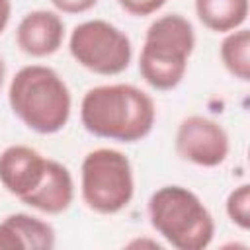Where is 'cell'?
Instances as JSON below:
<instances>
[{
    "mask_svg": "<svg viewBox=\"0 0 250 250\" xmlns=\"http://www.w3.org/2000/svg\"><path fill=\"white\" fill-rule=\"evenodd\" d=\"M152 98L133 84H104L90 88L80 104V121L100 139L137 143L154 127Z\"/></svg>",
    "mask_w": 250,
    "mask_h": 250,
    "instance_id": "cell-1",
    "label": "cell"
},
{
    "mask_svg": "<svg viewBox=\"0 0 250 250\" xmlns=\"http://www.w3.org/2000/svg\"><path fill=\"white\" fill-rule=\"evenodd\" d=\"M8 102L14 115L39 135H53L64 129L72 109L66 82L43 64H27L14 74Z\"/></svg>",
    "mask_w": 250,
    "mask_h": 250,
    "instance_id": "cell-2",
    "label": "cell"
},
{
    "mask_svg": "<svg viewBox=\"0 0 250 250\" xmlns=\"http://www.w3.org/2000/svg\"><path fill=\"white\" fill-rule=\"evenodd\" d=\"M195 47V31L182 14L156 18L145 33L139 57L143 80L160 92L174 90L186 76L188 61Z\"/></svg>",
    "mask_w": 250,
    "mask_h": 250,
    "instance_id": "cell-3",
    "label": "cell"
},
{
    "mask_svg": "<svg viewBox=\"0 0 250 250\" xmlns=\"http://www.w3.org/2000/svg\"><path fill=\"white\" fill-rule=\"evenodd\" d=\"M152 229L178 250H203L211 244L215 223L203 201L184 186H162L148 199Z\"/></svg>",
    "mask_w": 250,
    "mask_h": 250,
    "instance_id": "cell-4",
    "label": "cell"
},
{
    "mask_svg": "<svg viewBox=\"0 0 250 250\" xmlns=\"http://www.w3.org/2000/svg\"><path fill=\"white\" fill-rule=\"evenodd\" d=\"M80 193L86 207L100 215L123 211L135 193L129 158L115 148L90 150L80 168Z\"/></svg>",
    "mask_w": 250,
    "mask_h": 250,
    "instance_id": "cell-5",
    "label": "cell"
},
{
    "mask_svg": "<svg viewBox=\"0 0 250 250\" xmlns=\"http://www.w3.org/2000/svg\"><path fill=\"white\" fill-rule=\"evenodd\" d=\"M68 51L80 66L102 76L121 74L133 57L131 39L105 20L78 23L70 33Z\"/></svg>",
    "mask_w": 250,
    "mask_h": 250,
    "instance_id": "cell-6",
    "label": "cell"
},
{
    "mask_svg": "<svg viewBox=\"0 0 250 250\" xmlns=\"http://www.w3.org/2000/svg\"><path fill=\"white\" fill-rule=\"evenodd\" d=\"M174 146L182 160L215 168L227 160L230 143L221 123L205 115H189L178 125Z\"/></svg>",
    "mask_w": 250,
    "mask_h": 250,
    "instance_id": "cell-7",
    "label": "cell"
},
{
    "mask_svg": "<svg viewBox=\"0 0 250 250\" xmlns=\"http://www.w3.org/2000/svg\"><path fill=\"white\" fill-rule=\"evenodd\" d=\"M49 158L25 145H12L0 152V184L20 201L33 193L45 174Z\"/></svg>",
    "mask_w": 250,
    "mask_h": 250,
    "instance_id": "cell-8",
    "label": "cell"
},
{
    "mask_svg": "<svg viewBox=\"0 0 250 250\" xmlns=\"http://www.w3.org/2000/svg\"><path fill=\"white\" fill-rule=\"evenodd\" d=\"M64 41V21L57 12L33 10L21 18L16 29V43L27 57L43 59L55 55Z\"/></svg>",
    "mask_w": 250,
    "mask_h": 250,
    "instance_id": "cell-9",
    "label": "cell"
},
{
    "mask_svg": "<svg viewBox=\"0 0 250 250\" xmlns=\"http://www.w3.org/2000/svg\"><path fill=\"white\" fill-rule=\"evenodd\" d=\"M53 246L55 229L39 217L27 213H14L0 223L2 250H51Z\"/></svg>",
    "mask_w": 250,
    "mask_h": 250,
    "instance_id": "cell-10",
    "label": "cell"
},
{
    "mask_svg": "<svg viewBox=\"0 0 250 250\" xmlns=\"http://www.w3.org/2000/svg\"><path fill=\"white\" fill-rule=\"evenodd\" d=\"M72 199H74V182L68 168L49 158L47 174L41 186L27 197H23L21 203L47 215H59L70 207Z\"/></svg>",
    "mask_w": 250,
    "mask_h": 250,
    "instance_id": "cell-11",
    "label": "cell"
},
{
    "mask_svg": "<svg viewBox=\"0 0 250 250\" xmlns=\"http://www.w3.org/2000/svg\"><path fill=\"white\" fill-rule=\"evenodd\" d=\"M195 14L207 29L229 33L246 21L248 0H195Z\"/></svg>",
    "mask_w": 250,
    "mask_h": 250,
    "instance_id": "cell-12",
    "label": "cell"
},
{
    "mask_svg": "<svg viewBox=\"0 0 250 250\" xmlns=\"http://www.w3.org/2000/svg\"><path fill=\"white\" fill-rule=\"evenodd\" d=\"M221 61L225 68L238 80H250V31L238 27L229 31L221 43Z\"/></svg>",
    "mask_w": 250,
    "mask_h": 250,
    "instance_id": "cell-13",
    "label": "cell"
},
{
    "mask_svg": "<svg viewBox=\"0 0 250 250\" xmlns=\"http://www.w3.org/2000/svg\"><path fill=\"white\" fill-rule=\"evenodd\" d=\"M227 215L242 230L250 227V186L242 184L234 188L227 197Z\"/></svg>",
    "mask_w": 250,
    "mask_h": 250,
    "instance_id": "cell-14",
    "label": "cell"
},
{
    "mask_svg": "<svg viewBox=\"0 0 250 250\" xmlns=\"http://www.w3.org/2000/svg\"><path fill=\"white\" fill-rule=\"evenodd\" d=\"M117 4L127 14L135 16V18H145V16L158 12L166 4V0H117Z\"/></svg>",
    "mask_w": 250,
    "mask_h": 250,
    "instance_id": "cell-15",
    "label": "cell"
},
{
    "mask_svg": "<svg viewBox=\"0 0 250 250\" xmlns=\"http://www.w3.org/2000/svg\"><path fill=\"white\" fill-rule=\"evenodd\" d=\"M51 4L62 14H84L92 10L98 0H51Z\"/></svg>",
    "mask_w": 250,
    "mask_h": 250,
    "instance_id": "cell-16",
    "label": "cell"
},
{
    "mask_svg": "<svg viewBox=\"0 0 250 250\" xmlns=\"http://www.w3.org/2000/svg\"><path fill=\"white\" fill-rule=\"evenodd\" d=\"M10 16H12V2L10 0H0V33L8 27Z\"/></svg>",
    "mask_w": 250,
    "mask_h": 250,
    "instance_id": "cell-17",
    "label": "cell"
},
{
    "mask_svg": "<svg viewBox=\"0 0 250 250\" xmlns=\"http://www.w3.org/2000/svg\"><path fill=\"white\" fill-rule=\"evenodd\" d=\"M4 78H6V62H4V59L0 57V90H2V86H4Z\"/></svg>",
    "mask_w": 250,
    "mask_h": 250,
    "instance_id": "cell-18",
    "label": "cell"
}]
</instances>
